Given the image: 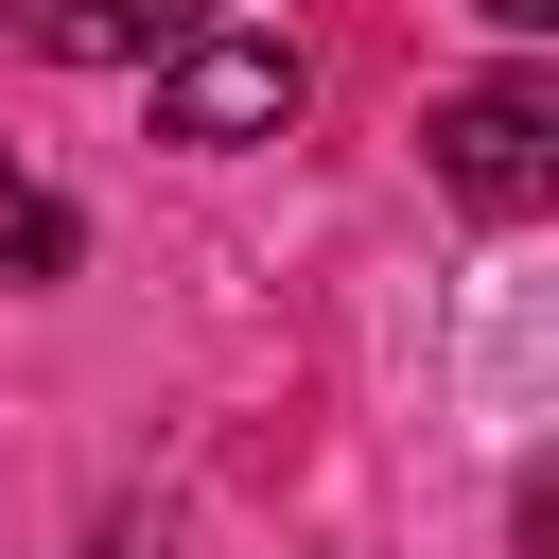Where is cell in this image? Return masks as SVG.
I'll list each match as a JSON object with an SVG mask.
<instances>
[{"label": "cell", "instance_id": "obj_1", "mask_svg": "<svg viewBox=\"0 0 559 559\" xmlns=\"http://www.w3.org/2000/svg\"><path fill=\"white\" fill-rule=\"evenodd\" d=\"M419 140H437V192H454L472 227H542V210H559V87H524V70H507V87H454Z\"/></svg>", "mask_w": 559, "mask_h": 559}, {"label": "cell", "instance_id": "obj_2", "mask_svg": "<svg viewBox=\"0 0 559 559\" xmlns=\"http://www.w3.org/2000/svg\"><path fill=\"white\" fill-rule=\"evenodd\" d=\"M297 52L280 35H227V17H192L175 52H157V140H192V157H245V140H280L297 122Z\"/></svg>", "mask_w": 559, "mask_h": 559}, {"label": "cell", "instance_id": "obj_3", "mask_svg": "<svg viewBox=\"0 0 559 559\" xmlns=\"http://www.w3.org/2000/svg\"><path fill=\"white\" fill-rule=\"evenodd\" d=\"M210 0H17V52L35 70H157Z\"/></svg>", "mask_w": 559, "mask_h": 559}, {"label": "cell", "instance_id": "obj_4", "mask_svg": "<svg viewBox=\"0 0 559 559\" xmlns=\"http://www.w3.org/2000/svg\"><path fill=\"white\" fill-rule=\"evenodd\" d=\"M70 262H87V227H70V210L0 157V280H70Z\"/></svg>", "mask_w": 559, "mask_h": 559}, {"label": "cell", "instance_id": "obj_5", "mask_svg": "<svg viewBox=\"0 0 559 559\" xmlns=\"http://www.w3.org/2000/svg\"><path fill=\"white\" fill-rule=\"evenodd\" d=\"M472 17H489V35H559V0H472Z\"/></svg>", "mask_w": 559, "mask_h": 559}, {"label": "cell", "instance_id": "obj_6", "mask_svg": "<svg viewBox=\"0 0 559 559\" xmlns=\"http://www.w3.org/2000/svg\"><path fill=\"white\" fill-rule=\"evenodd\" d=\"M87 559H157V524H105V542H87Z\"/></svg>", "mask_w": 559, "mask_h": 559}]
</instances>
